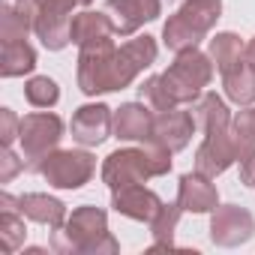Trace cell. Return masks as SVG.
<instances>
[{"mask_svg": "<svg viewBox=\"0 0 255 255\" xmlns=\"http://www.w3.org/2000/svg\"><path fill=\"white\" fill-rule=\"evenodd\" d=\"M159 45L153 36H132L120 48L114 45L111 36L87 42L78 48V66H75V81L84 96H102L114 90H126L144 69L156 63Z\"/></svg>", "mask_w": 255, "mask_h": 255, "instance_id": "cell-1", "label": "cell"}, {"mask_svg": "<svg viewBox=\"0 0 255 255\" xmlns=\"http://www.w3.org/2000/svg\"><path fill=\"white\" fill-rule=\"evenodd\" d=\"M51 249L60 255H114L120 243L108 231V213L102 207L81 204L60 228H51Z\"/></svg>", "mask_w": 255, "mask_h": 255, "instance_id": "cell-2", "label": "cell"}, {"mask_svg": "<svg viewBox=\"0 0 255 255\" xmlns=\"http://www.w3.org/2000/svg\"><path fill=\"white\" fill-rule=\"evenodd\" d=\"M174 153L144 141L138 147H120L114 153L105 156L102 162V183L114 192V189H123V186H135V183H147L150 177H162L171 171Z\"/></svg>", "mask_w": 255, "mask_h": 255, "instance_id": "cell-3", "label": "cell"}, {"mask_svg": "<svg viewBox=\"0 0 255 255\" xmlns=\"http://www.w3.org/2000/svg\"><path fill=\"white\" fill-rule=\"evenodd\" d=\"M222 18V0H183L162 24V45L174 54L198 48Z\"/></svg>", "mask_w": 255, "mask_h": 255, "instance_id": "cell-4", "label": "cell"}, {"mask_svg": "<svg viewBox=\"0 0 255 255\" xmlns=\"http://www.w3.org/2000/svg\"><path fill=\"white\" fill-rule=\"evenodd\" d=\"M213 60L210 54H204L201 48H189L174 54V63H168V69L159 75L168 96L174 99V105H192L213 81Z\"/></svg>", "mask_w": 255, "mask_h": 255, "instance_id": "cell-5", "label": "cell"}, {"mask_svg": "<svg viewBox=\"0 0 255 255\" xmlns=\"http://www.w3.org/2000/svg\"><path fill=\"white\" fill-rule=\"evenodd\" d=\"M33 171L54 189H81L96 174V156L87 147L84 150H60L57 147L45 159H39Z\"/></svg>", "mask_w": 255, "mask_h": 255, "instance_id": "cell-6", "label": "cell"}, {"mask_svg": "<svg viewBox=\"0 0 255 255\" xmlns=\"http://www.w3.org/2000/svg\"><path fill=\"white\" fill-rule=\"evenodd\" d=\"M63 138V120L42 108V111H30L21 117V132H18V144H21V156L27 159V171L36 168L39 159H45L51 150L60 147Z\"/></svg>", "mask_w": 255, "mask_h": 255, "instance_id": "cell-7", "label": "cell"}, {"mask_svg": "<svg viewBox=\"0 0 255 255\" xmlns=\"http://www.w3.org/2000/svg\"><path fill=\"white\" fill-rule=\"evenodd\" d=\"M93 0H42V6L33 18V33L36 39L48 48V51H63L72 39H69V27H72V15L75 9H87Z\"/></svg>", "mask_w": 255, "mask_h": 255, "instance_id": "cell-8", "label": "cell"}, {"mask_svg": "<svg viewBox=\"0 0 255 255\" xmlns=\"http://www.w3.org/2000/svg\"><path fill=\"white\" fill-rule=\"evenodd\" d=\"M201 144L195 147V171L207 177L225 174L237 162V135L231 126H216V129L201 132Z\"/></svg>", "mask_w": 255, "mask_h": 255, "instance_id": "cell-9", "label": "cell"}, {"mask_svg": "<svg viewBox=\"0 0 255 255\" xmlns=\"http://www.w3.org/2000/svg\"><path fill=\"white\" fill-rule=\"evenodd\" d=\"M255 237V216L240 204H219L210 213V243L222 249L243 246Z\"/></svg>", "mask_w": 255, "mask_h": 255, "instance_id": "cell-10", "label": "cell"}, {"mask_svg": "<svg viewBox=\"0 0 255 255\" xmlns=\"http://www.w3.org/2000/svg\"><path fill=\"white\" fill-rule=\"evenodd\" d=\"M72 141L81 147H99L108 135H114V111L105 102H87L75 108L69 120Z\"/></svg>", "mask_w": 255, "mask_h": 255, "instance_id": "cell-11", "label": "cell"}, {"mask_svg": "<svg viewBox=\"0 0 255 255\" xmlns=\"http://www.w3.org/2000/svg\"><path fill=\"white\" fill-rule=\"evenodd\" d=\"M195 129H198L195 114L192 111H183L180 105L177 108H168V111H156L150 144H156V147H162L168 153H180V150L189 147Z\"/></svg>", "mask_w": 255, "mask_h": 255, "instance_id": "cell-12", "label": "cell"}, {"mask_svg": "<svg viewBox=\"0 0 255 255\" xmlns=\"http://www.w3.org/2000/svg\"><path fill=\"white\" fill-rule=\"evenodd\" d=\"M105 9L117 24V36H135L162 15V0H105Z\"/></svg>", "mask_w": 255, "mask_h": 255, "instance_id": "cell-13", "label": "cell"}, {"mask_svg": "<svg viewBox=\"0 0 255 255\" xmlns=\"http://www.w3.org/2000/svg\"><path fill=\"white\" fill-rule=\"evenodd\" d=\"M177 204L183 207V213H213L219 207V189L213 183V177L201 174V171H186L177 180Z\"/></svg>", "mask_w": 255, "mask_h": 255, "instance_id": "cell-14", "label": "cell"}, {"mask_svg": "<svg viewBox=\"0 0 255 255\" xmlns=\"http://www.w3.org/2000/svg\"><path fill=\"white\" fill-rule=\"evenodd\" d=\"M162 198L147 189L144 183H135V186H123V189H114L111 192V210L126 216V219H135V222H147L162 210Z\"/></svg>", "mask_w": 255, "mask_h": 255, "instance_id": "cell-15", "label": "cell"}, {"mask_svg": "<svg viewBox=\"0 0 255 255\" xmlns=\"http://www.w3.org/2000/svg\"><path fill=\"white\" fill-rule=\"evenodd\" d=\"M153 120H156V111L144 99L141 102H123L120 108H114V138L144 144L153 135Z\"/></svg>", "mask_w": 255, "mask_h": 255, "instance_id": "cell-16", "label": "cell"}, {"mask_svg": "<svg viewBox=\"0 0 255 255\" xmlns=\"http://www.w3.org/2000/svg\"><path fill=\"white\" fill-rule=\"evenodd\" d=\"M18 210L24 219L30 222H39V225H48V228H60L66 222V204L48 192H24L18 195Z\"/></svg>", "mask_w": 255, "mask_h": 255, "instance_id": "cell-17", "label": "cell"}, {"mask_svg": "<svg viewBox=\"0 0 255 255\" xmlns=\"http://www.w3.org/2000/svg\"><path fill=\"white\" fill-rule=\"evenodd\" d=\"M222 75V90H225V99L246 108L255 102V66L249 63V57L243 54L240 60H234Z\"/></svg>", "mask_w": 255, "mask_h": 255, "instance_id": "cell-18", "label": "cell"}, {"mask_svg": "<svg viewBox=\"0 0 255 255\" xmlns=\"http://www.w3.org/2000/svg\"><path fill=\"white\" fill-rule=\"evenodd\" d=\"M105 36H117V24L111 15L105 12H93V9H81L72 15V27H69V39L72 45H87V42H96V39H105Z\"/></svg>", "mask_w": 255, "mask_h": 255, "instance_id": "cell-19", "label": "cell"}, {"mask_svg": "<svg viewBox=\"0 0 255 255\" xmlns=\"http://www.w3.org/2000/svg\"><path fill=\"white\" fill-rule=\"evenodd\" d=\"M192 114H195V123H198L201 132L216 129V126H231V120H234L228 102H225L219 93H213V90H204V93L192 102Z\"/></svg>", "mask_w": 255, "mask_h": 255, "instance_id": "cell-20", "label": "cell"}, {"mask_svg": "<svg viewBox=\"0 0 255 255\" xmlns=\"http://www.w3.org/2000/svg\"><path fill=\"white\" fill-rule=\"evenodd\" d=\"M36 69V48L27 39L18 42H3V54H0V75L3 78H21Z\"/></svg>", "mask_w": 255, "mask_h": 255, "instance_id": "cell-21", "label": "cell"}, {"mask_svg": "<svg viewBox=\"0 0 255 255\" xmlns=\"http://www.w3.org/2000/svg\"><path fill=\"white\" fill-rule=\"evenodd\" d=\"M207 54H210V60H213L216 72H225L234 60H240V57L246 54V45H243V39H240L237 33L222 30V33H216V36L210 39Z\"/></svg>", "mask_w": 255, "mask_h": 255, "instance_id": "cell-22", "label": "cell"}, {"mask_svg": "<svg viewBox=\"0 0 255 255\" xmlns=\"http://www.w3.org/2000/svg\"><path fill=\"white\" fill-rule=\"evenodd\" d=\"M180 213L183 207L174 201V204H162V210L150 219V249H171L174 246V231H177V222H180Z\"/></svg>", "mask_w": 255, "mask_h": 255, "instance_id": "cell-23", "label": "cell"}, {"mask_svg": "<svg viewBox=\"0 0 255 255\" xmlns=\"http://www.w3.org/2000/svg\"><path fill=\"white\" fill-rule=\"evenodd\" d=\"M27 228H24V216L21 210H0V246L6 255L18 252L24 246Z\"/></svg>", "mask_w": 255, "mask_h": 255, "instance_id": "cell-24", "label": "cell"}, {"mask_svg": "<svg viewBox=\"0 0 255 255\" xmlns=\"http://www.w3.org/2000/svg\"><path fill=\"white\" fill-rule=\"evenodd\" d=\"M27 33H33V24L24 12L15 9V3H3L0 6V39L3 42H18L27 39Z\"/></svg>", "mask_w": 255, "mask_h": 255, "instance_id": "cell-25", "label": "cell"}, {"mask_svg": "<svg viewBox=\"0 0 255 255\" xmlns=\"http://www.w3.org/2000/svg\"><path fill=\"white\" fill-rule=\"evenodd\" d=\"M24 99H27L33 108H54L57 99H60V87H57V81L48 78V75H33V78H27V84H24Z\"/></svg>", "mask_w": 255, "mask_h": 255, "instance_id": "cell-26", "label": "cell"}, {"mask_svg": "<svg viewBox=\"0 0 255 255\" xmlns=\"http://www.w3.org/2000/svg\"><path fill=\"white\" fill-rule=\"evenodd\" d=\"M138 93H141V99H144L153 111H168V108H177V105H174V99L168 96V90H165V84H162V78H159V75L144 78V81L138 84Z\"/></svg>", "mask_w": 255, "mask_h": 255, "instance_id": "cell-27", "label": "cell"}, {"mask_svg": "<svg viewBox=\"0 0 255 255\" xmlns=\"http://www.w3.org/2000/svg\"><path fill=\"white\" fill-rule=\"evenodd\" d=\"M18 132H21V117L12 108H0V144L12 147L18 141Z\"/></svg>", "mask_w": 255, "mask_h": 255, "instance_id": "cell-28", "label": "cell"}, {"mask_svg": "<svg viewBox=\"0 0 255 255\" xmlns=\"http://www.w3.org/2000/svg\"><path fill=\"white\" fill-rule=\"evenodd\" d=\"M27 168V159L18 156L12 147H3L0 150V183H9L15 174H21Z\"/></svg>", "mask_w": 255, "mask_h": 255, "instance_id": "cell-29", "label": "cell"}, {"mask_svg": "<svg viewBox=\"0 0 255 255\" xmlns=\"http://www.w3.org/2000/svg\"><path fill=\"white\" fill-rule=\"evenodd\" d=\"M231 126H234V132H237L240 138H246V141H252V144H255V105L240 108V111L234 114Z\"/></svg>", "mask_w": 255, "mask_h": 255, "instance_id": "cell-30", "label": "cell"}, {"mask_svg": "<svg viewBox=\"0 0 255 255\" xmlns=\"http://www.w3.org/2000/svg\"><path fill=\"white\" fill-rule=\"evenodd\" d=\"M246 57H249V63L255 66V36H252V39L246 42Z\"/></svg>", "mask_w": 255, "mask_h": 255, "instance_id": "cell-31", "label": "cell"}, {"mask_svg": "<svg viewBox=\"0 0 255 255\" xmlns=\"http://www.w3.org/2000/svg\"><path fill=\"white\" fill-rule=\"evenodd\" d=\"M24 252H27V255H42L45 249H39V246H30V249H24Z\"/></svg>", "mask_w": 255, "mask_h": 255, "instance_id": "cell-32", "label": "cell"}, {"mask_svg": "<svg viewBox=\"0 0 255 255\" xmlns=\"http://www.w3.org/2000/svg\"><path fill=\"white\" fill-rule=\"evenodd\" d=\"M252 189H255V180H252Z\"/></svg>", "mask_w": 255, "mask_h": 255, "instance_id": "cell-33", "label": "cell"}]
</instances>
